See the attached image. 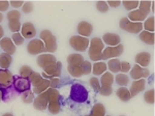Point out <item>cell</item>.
Segmentation results:
<instances>
[{
    "label": "cell",
    "mask_w": 155,
    "mask_h": 116,
    "mask_svg": "<svg viewBox=\"0 0 155 116\" xmlns=\"http://www.w3.org/2000/svg\"><path fill=\"white\" fill-rule=\"evenodd\" d=\"M104 49V44L99 37H93L91 42L89 43L88 48V55L91 60L94 62L101 61L104 60V55H102V51Z\"/></svg>",
    "instance_id": "obj_1"
},
{
    "label": "cell",
    "mask_w": 155,
    "mask_h": 116,
    "mask_svg": "<svg viewBox=\"0 0 155 116\" xmlns=\"http://www.w3.org/2000/svg\"><path fill=\"white\" fill-rule=\"evenodd\" d=\"M48 110L50 113L56 115L60 112V93L57 89L48 88Z\"/></svg>",
    "instance_id": "obj_2"
},
{
    "label": "cell",
    "mask_w": 155,
    "mask_h": 116,
    "mask_svg": "<svg viewBox=\"0 0 155 116\" xmlns=\"http://www.w3.org/2000/svg\"><path fill=\"white\" fill-rule=\"evenodd\" d=\"M89 93L87 89L80 83H74L71 88V93H69V97L71 101L76 103H84L88 100Z\"/></svg>",
    "instance_id": "obj_3"
},
{
    "label": "cell",
    "mask_w": 155,
    "mask_h": 116,
    "mask_svg": "<svg viewBox=\"0 0 155 116\" xmlns=\"http://www.w3.org/2000/svg\"><path fill=\"white\" fill-rule=\"evenodd\" d=\"M41 39L44 42L45 48H46V52H49V54L54 53L57 50V39L56 36L52 33L50 30L45 29L42 30L39 34Z\"/></svg>",
    "instance_id": "obj_4"
},
{
    "label": "cell",
    "mask_w": 155,
    "mask_h": 116,
    "mask_svg": "<svg viewBox=\"0 0 155 116\" xmlns=\"http://www.w3.org/2000/svg\"><path fill=\"white\" fill-rule=\"evenodd\" d=\"M119 26L122 30L132 34H139L143 30V23L141 22H131L127 18H121L119 21Z\"/></svg>",
    "instance_id": "obj_5"
},
{
    "label": "cell",
    "mask_w": 155,
    "mask_h": 116,
    "mask_svg": "<svg viewBox=\"0 0 155 116\" xmlns=\"http://www.w3.org/2000/svg\"><path fill=\"white\" fill-rule=\"evenodd\" d=\"M90 41L88 37H83L81 35H74L69 39V45L74 51L78 52H84L87 51L89 48Z\"/></svg>",
    "instance_id": "obj_6"
},
{
    "label": "cell",
    "mask_w": 155,
    "mask_h": 116,
    "mask_svg": "<svg viewBox=\"0 0 155 116\" xmlns=\"http://www.w3.org/2000/svg\"><path fill=\"white\" fill-rule=\"evenodd\" d=\"M27 52L30 55H41L46 52V48H45L44 42L39 39H32L27 45Z\"/></svg>",
    "instance_id": "obj_7"
},
{
    "label": "cell",
    "mask_w": 155,
    "mask_h": 116,
    "mask_svg": "<svg viewBox=\"0 0 155 116\" xmlns=\"http://www.w3.org/2000/svg\"><path fill=\"white\" fill-rule=\"evenodd\" d=\"M12 84H14L15 89L18 91L19 94L31 89V83H30L29 79L22 78L20 76H14V82H12Z\"/></svg>",
    "instance_id": "obj_8"
},
{
    "label": "cell",
    "mask_w": 155,
    "mask_h": 116,
    "mask_svg": "<svg viewBox=\"0 0 155 116\" xmlns=\"http://www.w3.org/2000/svg\"><path fill=\"white\" fill-rule=\"evenodd\" d=\"M124 51V47L122 44H119L118 46L115 47H107L102 51V55H104V59H113V58H117L121 56L122 53Z\"/></svg>",
    "instance_id": "obj_9"
},
{
    "label": "cell",
    "mask_w": 155,
    "mask_h": 116,
    "mask_svg": "<svg viewBox=\"0 0 155 116\" xmlns=\"http://www.w3.org/2000/svg\"><path fill=\"white\" fill-rule=\"evenodd\" d=\"M129 75L134 80L146 79L150 76V70L147 67H142L137 64H134L129 70Z\"/></svg>",
    "instance_id": "obj_10"
},
{
    "label": "cell",
    "mask_w": 155,
    "mask_h": 116,
    "mask_svg": "<svg viewBox=\"0 0 155 116\" xmlns=\"http://www.w3.org/2000/svg\"><path fill=\"white\" fill-rule=\"evenodd\" d=\"M14 82V75L11 70L0 69V89L7 88L12 85Z\"/></svg>",
    "instance_id": "obj_11"
},
{
    "label": "cell",
    "mask_w": 155,
    "mask_h": 116,
    "mask_svg": "<svg viewBox=\"0 0 155 116\" xmlns=\"http://www.w3.org/2000/svg\"><path fill=\"white\" fill-rule=\"evenodd\" d=\"M33 106L36 110L38 111H44L48 109V91H45L38 94L36 97H34L33 101Z\"/></svg>",
    "instance_id": "obj_12"
},
{
    "label": "cell",
    "mask_w": 155,
    "mask_h": 116,
    "mask_svg": "<svg viewBox=\"0 0 155 116\" xmlns=\"http://www.w3.org/2000/svg\"><path fill=\"white\" fill-rule=\"evenodd\" d=\"M21 34L24 39H31L36 35V29L33 23L31 22H25L21 26Z\"/></svg>",
    "instance_id": "obj_13"
},
{
    "label": "cell",
    "mask_w": 155,
    "mask_h": 116,
    "mask_svg": "<svg viewBox=\"0 0 155 116\" xmlns=\"http://www.w3.org/2000/svg\"><path fill=\"white\" fill-rule=\"evenodd\" d=\"M55 62H57V59L53 54H41L38 55V57L36 59L37 65L42 70L50 64L55 63Z\"/></svg>",
    "instance_id": "obj_14"
},
{
    "label": "cell",
    "mask_w": 155,
    "mask_h": 116,
    "mask_svg": "<svg viewBox=\"0 0 155 116\" xmlns=\"http://www.w3.org/2000/svg\"><path fill=\"white\" fill-rule=\"evenodd\" d=\"M61 70H62V63L60 61H57L55 63H52L45 67L44 73H46L49 76H52L53 78H59L60 75H61Z\"/></svg>",
    "instance_id": "obj_15"
},
{
    "label": "cell",
    "mask_w": 155,
    "mask_h": 116,
    "mask_svg": "<svg viewBox=\"0 0 155 116\" xmlns=\"http://www.w3.org/2000/svg\"><path fill=\"white\" fill-rule=\"evenodd\" d=\"M0 48L4 51V53H7L9 55H12L16 53V45L12 43L11 37H3L0 39Z\"/></svg>",
    "instance_id": "obj_16"
},
{
    "label": "cell",
    "mask_w": 155,
    "mask_h": 116,
    "mask_svg": "<svg viewBox=\"0 0 155 116\" xmlns=\"http://www.w3.org/2000/svg\"><path fill=\"white\" fill-rule=\"evenodd\" d=\"M145 87H146V79L134 80V81L132 82L130 88H129V92H130L131 97H134L141 91H144Z\"/></svg>",
    "instance_id": "obj_17"
},
{
    "label": "cell",
    "mask_w": 155,
    "mask_h": 116,
    "mask_svg": "<svg viewBox=\"0 0 155 116\" xmlns=\"http://www.w3.org/2000/svg\"><path fill=\"white\" fill-rule=\"evenodd\" d=\"M101 41L104 42V44H107V47H115V46H118L119 44H121V39L116 33L104 34Z\"/></svg>",
    "instance_id": "obj_18"
},
{
    "label": "cell",
    "mask_w": 155,
    "mask_h": 116,
    "mask_svg": "<svg viewBox=\"0 0 155 116\" xmlns=\"http://www.w3.org/2000/svg\"><path fill=\"white\" fill-rule=\"evenodd\" d=\"M77 30H78L79 35H81V36H83V37H88L89 35L92 33V31H93V26L90 23H88V22L82 21L78 24Z\"/></svg>",
    "instance_id": "obj_19"
},
{
    "label": "cell",
    "mask_w": 155,
    "mask_h": 116,
    "mask_svg": "<svg viewBox=\"0 0 155 116\" xmlns=\"http://www.w3.org/2000/svg\"><path fill=\"white\" fill-rule=\"evenodd\" d=\"M134 60H136V64L142 67H147L150 64V61H151V55L148 52L137 53L136 57H134Z\"/></svg>",
    "instance_id": "obj_20"
},
{
    "label": "cell",
    "mask_w": 155,
    "mask_h": 116,
    "mask_svg": "<svg viewBox=\"0 0 155 116\" xmlns=\"http://www.w3.org/2000/svg\"><path fill=\"white\" fill-rule=\"evenodd\" d=\"M67 64L68 65H74V67H81V64L84 61L83 55L79 54V53H72V54L67 56Z\"/></svg>",
    "instance_id": "obj_21"
},
{
    "label": "cell",
    "mask_w": 155,
    "mask_h": 116,
    "mask_svg": "<svg viewBox=\"0 0 155 116\" xmlns=\"http://www.w3.org/2000/svg\"><path fill=\"white\" fill-rule=\"evenodd\" d=\"M107 63L104 61H97L92 64V73L95 76H101L102 74H104L107 72Z\"/></svg>",
    "instance_id": "obj_22"
},
{
    "label": "cell",
    "mask_w": 155,
    "mask_h": 116,
    "mask_svg": "<svg viewBox=\"0 0 155 116\" xmlns=\"http://www.w3.org/2000/svg\"><path fill=\"white\" fill-rule=\"evenodd\" d=\"M139 34H140V39L143 43H145V44H147V45L154 44V42H155L154 32H148V31H145V30H142Z\"/></svg>",
    "instance_id": "obj_23"
},
{
    "label": "cell",
    "mask_w": 155,
    "mask_h": 116,
    "mask_svg": "<svg viewBox=\"0 0 155 116\" xmlns=\"http://www.w3.org/2000/svg\"><path fill=\"white\" fill-rule=\"evenodd\" d=\"M147 18L148 17L141 14V12H140L139 9H134V11H131L128 12V18H127V19L131 22H141V23H143V21H145Z\"/></svg>",
    "instance_id": "obj_24"
},
{
    "label": "cell",
    "mask_w": 155,
    "mask_h": 116,
    "mask_svg": "<svg viewBox=\"0 0 155 116\" xmlns=\"http://www.w3.org/2000/svg\"><path fill=\"white\" fill-rule=\"evenodd\" d=\"M12 62V55L7 54V53H1L0 54V67L3 70H8Z\"/></svg>",
    "instance_id": "obj_25"
},
{
    "label": "cell",
    "mask_w": 155,
    "mask_h": 116,
    "mask_svg": "<svg viewBox=\"0 0 155 116\" xmlns=\"http://www.w3.org/2000/svg\"><path fill=\"white\" fill-rule=\"evenodd\" d=\"M116 95L118 97V99H120L122 102H128L131 99L130 92L129 89L126 87H120L116 90Z\"/></svg>",
    "instance_id": "obj_26"
},
{
    "label": "cell",
    "mask_w": 155,
    "mask_h": 116,
    "mask_svg": "<svg viewBox=\"0 0 155 116\" xmlns=\"http://www.w3.org/2000/svg\"><path fill=\"white\" fill-rule=\"evenodd\" d=\"M101 86H112L114 83V75L110 72H106L101 77Z\"/></svg>",
    "instance_id": "obj_27"
},
{
    "label": "cell",
    "mask_w": 155,
    "mask_h": 116,
    "mask_svg": "<svg viewBox=\"0 0 155 116\" xmlns=\"http://www.w3.org/2000/svg\"><path fill=\"white\" fill-rule=\"evenodd\" d=\"M120 64H121V61L117 58H113V59H110L107 61V69L110 70V73H115V74H118L120 73Z\"/></svg>",
    "instance_id": "obj_28"
},
{
    "label": "cell",
    "mask_w": 155,
    "mask_h": 116,
    "mask_svg": "<svg viewBox=\"0 0 155 116\" xmlns=\"http://www.w3.org/2000/svg\"><path fill=\"white\" fill-rule=\"evenodd\" d=\"M91 116H106V107L101 104V103H96L95 105L92 107Z\"/></svg>",
    "instance_id": "obj_29"
},
{
    "label": "cell",
    "mask_w": 155,
    "mask_h": 116,
    "mask_svg": "<svg viewBox=\"0 0 155 116\" xmlns=\"http://www.w3.org/2000/svg\"><path fill=\"white\" fill-rule=\"evenodd\" d=\"M29 81L31 83V86L33 87H37L41 84L42 82L45 81V79L41 77V75L39 73H36V72H33L31 75L29 76Z\"/></svg>",
    "instance_id": "obj_30"
},
{
    "label": "cell",
    "mask_w": 155,
    "mask_h": 116,
    "mask_svg": "<svg viewBox=\"0 0 155 116\" xmlns=\"http://www.w3.org/2000/svg\"><path fill=\"white\" fill-rule=\"evenodd\" d=\"M114 82L120 85L121 87H125L129 83V77L126 74H122V73H118L116 77H114Z\"/></svg>",
    "instance_id": "obj_31"
},
{
    "label": "cell",
    "mask_w": 155,
    "mask_h": 116,
    "mask_svg": "<svg viewBox=\"0 0 155 116\" xmlns=\"http://www.w3.org/2000/svg\"><path fill=\"white\" fill-rule=\"evenodd\" d=\"M151 4L152 1H148V0H144V1L139 2V11L144 16L148 17L149 12H151Z\"/></svg>",
    "instance_id": "obj_32"
},
{
    "label": "cell",
    "mask_w": 155,
    "mask_h": 116,
    "mask_svg": "<svg viewBox=\"0 0 155 116\" xmlns=\"http://www.w3.org/2000/svg\"><path fill=\"white\" fill-rule=\"evenodd\" d=\"M154 17H149L143 23V30L148 32H154Z\"/></svg>",
    "instance_id": "obj_33"
},
{
    "label": "cell",
    "mask_w": 155,
    "mask_h": 116,
    "mask_svg": "<svg viewBox=\"0 0 155 116\" xmlns=\"http://www.w3.org/2000/svg\"><path fill=\"white\" fill-rule=\"evenodd\" d=\"M48 88H50V80L45 79V81L41 83L39 86L37 87H33V93L34 94H41V93L45 92Z\"/></svg>",
    "instance_id": "obj_34"
},
{
    "label": "cell",
    "mask_w": 155,
    "mask_h": 116,
    "mask_svg": "<svg viewBox=\"0 0 155 116\" xmlns=\"http://www.w3.org/2000/svg\"><path fill=\"white\" fill-rule=\"evenodd\" d=\"M21 99L25 104H31L34 101V93L31 89L21 93Z\"/></svg>",
    "instance_id": "obj_35"
},
{
    "label": "cell",
    "mask_w": 155,
    "mask_h": 116,
    "mask_svg": "<svg viewBox=\"0 0 155 116\" xmlns=\"http://www.w3.org/2000/svg\"><path fill=\"white\" fill-rule=\"evenodd\" d=\"M123 4L124 9H128V11H134L139 7V1L137 0H124V1L121 2Z\"/></svg>",
    "instance_id": "obj_36"
},
{
    "label": "cell",
    "mask_w": 155,
    "mask_h": 116,
    "mask_svg": "<svg viewBox=\"0 0 155 116\" xmlns=\"http://www.w3.org/2000/svg\"><path fill=\"white\" fill-rule=\"evenodd\" d=\"M67 72L69 73V75L72 76L74 78H80L83 76L82 74L81 67H74V65H67Z\"/></svg>",
    "instance_id": "obj_37"
},
{
    "label": "cell",
    "mask_w": 155,
    "mask_h": 116,
    "mask_svg": "<svg viewBox=\"0 0 155 116\" xmlns=\"http://www.w3.org/2000/svg\"><path fill=\"white\" fill-rule=\"evenodd\" d=\"M21 26H22V24L19 20L8 22V29L11 30L12 33H18L19 31H21Z\"/></svg>",
    "instance_id": "obj_38"
},
{
    "label": "cell",
    "mask_w": 155,
    "mask_h": 116,
    "mask_svg": "<svg viewBox=\"0 0 155 116\" xmlns=\"http://www.w3.org/2000/svg\"><path fill=\"white\" fill-rule=\"evenodd\" d=\"M33 73V70H32V69L30 67H28V65H23V67H21V69H20L19 70V76L22 78H27L28 79L29 76Z\"/></svg>",
    "instance_id": "obj_39"
},
{
    "label": "cell",
    "mask_w": 155,
    "mask_h": 116,
    "mask_svg": "<svg viewBox=\"0 0 155 116\" xmlns=\"http://www.w3.org/2000/svg\"><path fill=\"white\" fill-rule=\"evenodd\" d=\"M144 100H145V102L148 103V104H154V101H155L154 89L147 90V91L144 93Z\"/></svg>",
    "instance_id": "obj_40"
},
{
    "label": "cell",
    "mask_w": 155,
    "mask_h": 116,
    "mask_svg": "<svg viewBox=\"0 0 155 116\" xmlns=\"http://www.w3.org/2000/svg\"><path fill=\"white\" fill-rule=\"evenodd\" d=\"M21 19V12H20L18 9H12V11H9L7 12V20L9 21H16V20Z\"/></svg>",
    "instance_id": "obj_41"
},
{
    "label": "cell",
    "mask_w": 155,
    "mask_h": 116,
    "mask_svg": "<svg viewBox=\"0 0 155 116\" xmlns=\"http://www.w3.org/2000/svg\"><path fill=\"white\" fill-rule=\"evenodd\" d=\"M81 70L83 75H89L92 72V64L88 60H84L83 63L81 64Z\"/></svg>",
    "instance_id": "obj_42"
},
{
    "label": "cell",
    "mask_w": 155,
    "mask_h": 116,
    "mask_svg": "<svg viewBox=\"0 0 155 116\" xmlns=\"http://www.w3.org/2000/svg\"><path fill=\"white\" fill-rule=\"evenodd\" d=\"M12 43H14L15 45H16V47L17 46H21L22 44L24 43V37L22 36V34L20 33V32H18V33H14L12 35Z\"/></svg>",
    "instance_id": "obj_43"
},
{
    "label": "cell",
    "mask_w": 155,
    "mask_h": 116,
    "mask_svg": "<svg viewBox=\"0 0 155 116\" xmlns=\"http://www.w3.org/2000/svg\"><path fill=\"white\" fill-rule=\"evenodd\" d=\"M90 86L94 89V91L98 92L99 89H101V82H99V79L97 77H92L91 79L89 80Z\"/></svg>",
    "instance_id": "obj_44"
},
{
    "label": "cell",
    "mask_w": 155,
    "mask_h": 116,
    "mask_svg": "<svg viewBox=\"0 0 155 116\" xmlns=\"http://www.w3.org/2000/svg\"><path fill=\"white\" fill-rule=\"evenodd\" d=\"M99 94L104 95V97H109L113 93V88L112 86H101V89H99Z\"/></svg>",
    "instance_id": "obj_45"
},
{
    "label": "cell",
    "mask_w": 155,
    "mask_h": 116,
    "mask_svg": "<svg viewBox=\"0 0 155 116\" xmlns=\"http://www.w3.org/2000/svg\"><path fill=\"white\" fill-rule=\"evenodd\" d=\"M96 9L101 12H107L109 11V5L107 1H97L96 2Z\"/></svg>",
    "instance_id": "obj_46"
},
{
    "label": "cell",
    "mask_w": 155,
    "mask_h": 116,
    "mask_svg": "<svg viewBox=\"0 0 155 116\" xmlns=\"http://www.w3.org/2000/svg\"><path fill=\"white\" fill-rule=\"evenodd\" d=\"M131 70V65L126 61H121V64H120V73L122 74H126V73H129V70Z\"/></svg>",
    "instance_id": "obj_47"
},
{
    "label": "cell",
    "mask_w": 155,
    "mask_h": 116,
    "mask_svg": "<svg viewBox=\"0 0 155 116\" xmlns=\"http://www.w3.org/2000/svg\"><path fill=\"white\" fill-rule=\"evenodd\" d=\"M22 11H23L25 14H30L32 11H33V4H32V2H25L23 4V6H22Z\"/></svg>",
    "instance_id": "obj_48"
},
{
    "label": "cell",
    "mask_w": 155,
    "mask_h": 116,
    "mask_svg": "<svg viewBox=\"0 0 155 116\" xmlns=\"http://www.w3.org/2000/svg\"><path fill=\"white\" fill-rule=\"evenodd\" d=\"M60 84H61V81H60L59 78H52V79L50 80V88L56 89L57 87L60 86Z\"/></svg>",
    "instance_id": "obj_49"
},
{
    "label": "cell",
    "mask_w": 155,
    "mask_h": 116,
    "mask_svg": "<svg viewBox=\"0 0 155 116\" xmlns=\"http://www.w3.org/2000/svg\"><path fill=\"white\" fill-rule=\"evenodd\" d=\"M9 7V1L6 0H0V12H6Z\"/></svg>",
    "instance_id": "obj_50"
},
{
    "label": "cell",
    "mask_w": 155,
    "mask_h": 116,
    "mask_svg": "<svg viewBox=\"0 0 155 116\" xmlns=\"http://www.w3.org/2000/svg\"><path fill=\"white\" fill-rule=\"evenodd\" d=\"M23 4L24 1H22V0H12V1H9V5H12L15 9H20V7L23 6Z\"/></svg>",
    "instance_id": "obj_51"
},
{
    "label": "cell",
    "mask_w": 155,
    "mask_h": 116,
    "mask_svg": "<svg viewBox=\"0 0 155 116\" xmlns=\"http://www.w3.org/2000/svg\"><path fill=\"white\" fill-rule=\"evenodd\" d=\"M107 5H109V7H118L120 4H121V1H119V0H110V1L107 2Z\"/></svg>",
    "instance_id": "obj_52"
},
{
    "label": "cell",
    "mask_w": 155,
    "mask_h": 116,
    "mask_svg": "<svg viewBox=\"0 0 155 116\" xmlns=\"http://www.w3.org/2000/svg\"><path fill=\"white\" fill-rule=\"evenodd\" d=\"M3 35H4V30H3V27L0 25V39H3Z\"/></svg>",
    "instance_id": "obj_53"
},
{
    "label": "cell",
    "mask_w": 155,
    "mask_h": 116,
    "mask_svg": "<svg viewBox=\"0 0 155 116\" xmlns=\"http://www.w3.org/2000/svg\"><path fill=\"white\" fill-rule=\"evenodd\" d=\"M2 20H3V15H2V12H0V23L2 22Z\"/></svg>",
    "instance_id": "obj_54"
},
{
    "label": "cell",
    "mask_w": 155,
    "mask_h": 116,
    "mask_svg": "<svg viewBox=\"0 0 155 116\" xmlns=\"http://www.w3.org/2000/svg\"><path fill=\"white\" fill-rule=\"evenodd\" d=\"M2 116H14V115H12V113H5V114H3Z\"/></svg>",
    "instance_id": "obj_55"
},
{
    "label": "cell",
    "mask_w": 155,
    "mask_h": 116,
    "mask_svg": "<svg viewBox=\"0 0 155 116\" xmlns=\"http://www.w3.org/2000/svg\"><path fill=\"white\" fill-rule=\"evenodd\" d=\"M2 101V97H1V91H0V102Z\"/></svg>",
    "instance_id": "obj_56"
},
{
    "label": "cell",
    "mask_w": 155,
    "mask_h": 116,
    "mask_svg": "<svg viewBox=\"0 0 155 116\" xmlns=\"http://www.w3.org/2000/svg\"><path fill=\"white\" fill-rule=\"evenodd\" d=\"M85 116H91V115H90V114H89V115H85Z\"/></svg>",
    "instance_id": "obj_57"
},
{
    "label": "cell",
    "mask_w": 155,
    "mask_h": 116,
    "mask_svg": "<svg viewBox=\"0 0 155 116\" xmlns=\"http://www.w3.org/2000/svg\"><path fill=\"white\" fill-rule=\"evenodd\" d=\"M120 116H124V115H120Z\"/></svg>",
    "instance_id": "obj_58"
},
{
    "label": "cell",
    "mask_w": 155,
    "mask_h": 116,
    "mask_svg": "<svg viewBox=\"0 0 155 116\" xmlns=\"http://www.w3.org/2000/svg\"><path fill=\"white\" fill-rule=\"evenodd\" d=\"M106 116H110V115H106Z\"/></svg>",
    "instance_id": "obj_59"
}]
</instances>
